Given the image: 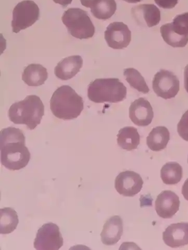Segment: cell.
Segmentation results:
<instances>
[{"label":"cell","instance_id":"obj_1","mask_svg":"<svg viewBox=\"0 0 188 250\" xmlns=\"http://www.w3.org/2000/svg\"><path fill=\"white\" fill-rule=\"evenodd\" d=\"M0 150L2 165L11 170L25 167L30 160V153L25 145V137L19 128L9 127L1 131Z\"/></svg>","mask_w":188,"mask_h":250},{"label":"cell","instance_id":"obj_2","mask_svg":"<svg viewBox=\"0 0 188 250\" xmlns=\"http://www.w3.org/2000/svg\"><path fill=\"white\" fill-rule=\"evenodd\" d=\"M50 108L53 115L64 120L78 118L84 109L81 97L69 85H63L53 93L50 101Z\"/></svg>","mask_w":188,"mask_h":250},{"label":"cell","instance_id":"obj_3","mask_svg":"<svg viewBox=\"0 0 188 250\" xmlns=\"http://www.w3.org/2000/svg\"><path fill=\"white\" fill-rule=\"evenodd\" d=\"M44 115V103L39 97L34 95L14 103L8 110V117L12 123L27 125L30 130L40 124Z\"/></svg>","mask_w":188,"mask_h":250},{"label":"cell","instance_id":"obj_4","mask_svg":"<svg viewBox=\"0 0 188 250\" xmlns=\"http://www.w3.org/2000/svg\"><path fill=\"white\" fill-rule=\"evenodd\" d=\"M127 89L118 79H96L91 83L88 89L90 100L96 103H117L126 98Z\"/></svg>","mask_w":188,"mask_h":250},{"label":"cell","instance_id":"obj_5","mask_svg":"<svg viewBox=\"0 0 188 250\" xmlns=\"http://www.w3.org/2000/svg\"><path fill=\"white\" fill-rule=\"evenodd\" d=\"M62 19L68 32L76 39H89L95 34V27L88 13L79 8H69Z\"/></svg>","mask_w":188,"mask_h":250},{"label":"cell","instance_id":"obj_6","mask_svg":"<svg viewBox=\"0 0 188 250\" xmlns=\"http://www.w3.org/2000/svg\"><path fill=\"white\" fill-rule=\"evenodd\" d=\"M38 5L30 0H24L14 8L12 27L13 32L18 33L31 26L39 19Z\"/></svg>","mask_w":188,"mask_h":250},{"label":"cell","instance_id":"obj_7","mask_svg":"<svg viewBox=\"0 0 188 250\" xmlns=\"http://www.w3.org/2000/svg\"><path fill=\"white\" fill-rule=\"evenodd\" d=\"M152 88L158 97L165 100L175 98L180 89V82L172 72L161 70L154 76Z\"/></svg>","mask_w":188,"mask_h":250},{"label":"cell","instance_id":"obj_8","mask_svg":"<svg viewBox=\"0 0 188 250\" xmlns=\"http://www.w3.org/2000/svg\"><path fill=\"white\" fill-rule=\"evenodd\" d=\"M64 244L59 227L53 223L44 224L38 231L34 248L38 250H57Z\"/></svg>","mask_w":188,"mask_h":250},{"label":"cell","instance_id":"obj_9","mask_svg":"<svg viewBox=\"0 0 188 250\" xmlns=\"http://www.w3.org/2000/svg\"><path fill=\"white\" fill-rule=\"evenodd\" d=\"M108 45L115 49L126 48L130 44L132 33L127 25L122 22L110 23L105 32Z\"/></svg>","mask_w":188,"mask_h":250},{"label":"cell","instance_id":"obj_10","mask_svg":"<svg viewBox=\"0 0 188 250\" xmlns=\"http://www.w3.org/2000/svg\"><path fill=\"white\" fill-rule=\"evenodd\" d=\"M143 184V180L140 174L133 171L126 170L116 177L115 186L119 194L133 197L141 192Z\"/></svg>","mask_w":188,"mask_h":250},{"label":"cell","instance_id":"obj_11","mask_svg":"<svg viewBox=\"0 0 188 250\" xmlns=\"http://www.w3.org/2000/svg\"><path fill=\"white\" fill-rule=\"evenodd\" d=\"M180 204L179 198L174 192L169 190L164 191L158 196L155 208L160 217L170 219L179 210Z\"/></svg>","mask_w":188,"mask_h":250},{"label":"cell","instance_id":"obj_12","mask_svg":"<svg viewBox=\"0 0 188 250\" xmlns=\"http://www.w3.org/2000/svg\"><path fill=\"white\" fill-rule=\"evenodd\" d=\"M129 116L136 125L146 126L149 125L154 117L150 102L143 98L136 100L130 107Z\"/></svg>","mask_w":188,"mask_h":250},{"label":"cell","instance_id":"obj_13","mask_svg":"<svg viewBox=\"0 0 188 250\" xmlns=\"http://www.w3.org/2000/svg\"><path fill=\"white\" fill-rule=\"evenodd\" d=\"M163 240L167 246L176 248L188 245V223L171 224L163 233Z\"/></svg>","mask_w":188,"mask_h":250},{"label":"cell","instance_id":"obj_14","mask_svg":"<svg viewBox=\"0 0 188 250\" xmlns=\"http://www.w3.org/2000/svg\"><path fill=\"white\" fill-rule=\"evenodd\" d=\"M123 233V222L120 217L115 215L104 224L100 234L102 244L113 246L117 244Z\"/></svg>","mask_w":188,"mask_h":250},{"label":"cell","instance_id":"obj_15","mask_svg":"<svg viewBox=\"0 0 188 250\" xmlns=\"http://www.w3.org/2000/svg\"><path fill=\"white\" fill-rule=\"evenodd\" d=\"M83 66V59L80 56L66 58L59 62L55 68V74L60 80L67 81L71 79Z\"/></svg>","mask_w":188,"mask_h":250},{"label":"cell","instance_id":"obj_16","mask_svg":"<svg viewBox=\"0 0 188 250\" xmlns=\"http://www.w3.org/2000/svg\"><path fill=\"white\" fill-rule=\"evenodd\" d=\"M48 79L47 69L40 64H31L25 68L22 80L31 87H38L44 84Z\"/></svg>","mask_w":188,"mask_h":250},{"label":"cell","instance_id":"obj_17","mask_svg":"<svg viewBox=\"0 0 188 250\" xmlns=\"http://www.w3.org/2000/svg\"><path fill=\"white\" fill-rule=\"evenodd\" d=\"M170 140V133L168 129L163 126L152 129L147 138V145L153 151H160L166 148Z\"/></svg>","mask_w":188,"mask_h":250},{"label":"cell","instance_id":"obj_18","mask_svg":"<svg viewBox=\"0 0 188 250\" xmlns=\"http://www.w3.org/2000/svg\"><path fill=\"white\" fill-rule=\"evenodd\" d=\"M117 137L118 145L127 151L138 148L140 144L141 137L138 129L133 126H126L121 129Z\"/></svg>","mask_w":188,"mask_h":250},{"label":"cell","instance_id":"obj_19","mask_svg":"<svg viewBox=\"0 0 188 250\" xmlns=\"http://www.w3.org/2000/svg\"><path fill=\"white\" fill-rule=\"evenodd\" d=\"M161 36L167 44L173 47H184L188 42V34L179 33L173 23H166L160 28Z\"/></svg>","mask_w":188,"mask_h":250},{"label":"cell","instance_id":"obj_20","mask_svg":"<svg viewBox=\"0 0 188 250\" xmlns=\"http://www.w3.org/2000/svg\"><path fill=\"white\" fill-rule=\"evenodd\" d=\"M132 12L134 14H141V21L143 20L149 28L156 26L161 21L160 11L154 4L140 5L133 8Z\"/></svg>","mask_w":188,"mask_h":250},{"label":"cell","instance_id":"obj_21","mask_svg":"<svg viewBox=\"0 0 188 250\" xmlns=\"http://www.w3.org/2000/svg\"><path fill=\"white\" fill-rule=\"evenodd\" d=\"M183 176V168L177 162H168L161 170V179L167 185L177 184L181 182Z\"/></svg>","mask_w":188,"mask_h":250},{"label":"cell","instance_id":"obj_22","mask_svg":"<svg viewBox=\"0 0 188 250\" xmlns=\"http://www.w3.org/2000/svg\"><path fill=\"white\" fill-rule=\"evenodd\" d=\"M18 215L15 210L6 208L0 210V233H11L18 226Z\"/></svg>","mask_w":188,"mask_h":250},{"label":"cell","instance_id":"obj_23","mask_svg":"<svg viewBox=\"0 0 188 250\" xmlns=\"http://www.w3.org/2000/svg\"><path fill=\"white\" fill-rule=\"evenodd\" d=\"M115 0H98L91 7V12L95 18L107 20L111 18L117 10Z\"/></svg>","mask_w":188,"mask_h":250},{"label":"cell","instance_id":"obj_24","mask_svg":"<svg viewBox=\"0 0 188 250\" xmlns=\"http://www.w3.org/2000/svg\"><path fill=\"white\" fill-rule=\"evenodd\" d=\"M126 81L131 87L143 94L150 91L148 85L140 72L134 68H128L124 70Z\"/></svg>","mask_w":188,"mask_h":250},{"label":"cell","instance_id":"obj_25","mask_svg":"<svg viewBox=\"0 0 188 250\" xmlns=\"http://www.w3.org/2000/svg\"><path fill=\"white\" fill-rule=\"evenodd\" d=\"M172 23L174 28L179 33L188 34V12L177 16Z\"/></svg>","mask_w":188,"mask_h":250},{"label":"cell","instance_id":"obj_26","mask_svg":"<svg viewBox=\"0 0 188 250\" xmlns=\"http://www.w3.org/2000/svg\"><path fill=\"white\" fill-rule=\"evenodd\" d=\"M177 132L184 140L188 142V110L178 124Z\"/></svg>","mask_w":188,"mask_h":250},{"label":"cell","instance_id":"obj_27","mask_svg":"<svg viewBox=\"0 0 188 250\" xmlns=\"http://www.w3.org/2000/svg\"><path fill=\"white\" fill-rule=\"evenodd\" d=\"M155 1L161 8L171 9L177 4L178 0H155Z\"/></svg>","mask_w":188,"mask_h":250},{"label":"cell","instance_id":"obj_28","mask_svg":"<svg viewBox=\"0 0 188 250\" xmlns=\"http://www.w3.org/2000/svg\"><path fill=\"white\" fill-rule=\"evenodd\" d=\"M182 194L185 198V200L188 201V178L185 181L183 186Z\"/></svg>","mask_w":188,"mask_h":250},{"label":"cell","instance_id":"obj_29","mask_svg":"<svg viewBox=\"0 0 188 250\" xmlns=\"http://www.w3.org/2000/svg\"><path fill=\"white\" fill-rule=\"evenodd\" d=\"M98 0H80L82 5L88 8H91Z\"/></svg>","mask_w":188,"mask_h":250},{"label":"cell","instance_id":"obj_30","mask_svg":"<svg viewBox=\"0 0 188 250\" xmlns=\"http://www.w3.org/2000/svg\"><path fill=\"white\" fill-rule=\"evenodd\" d=\"M184 86L188 93V64L185 67L184 70Z\"/></svg>","mask_w":188,"mask_h":250},{"label":"cell","instance_id":"obj_31","mask_svg":"<svg viewBox=\"0 0 188 250\" xmlns=\"http://www.w3.org/2000/svg\"><path fill=\"white\" fill-rule=\"evenodd\" d=\"M53 1L55 3L59 4L66 7L71 3L72 0H53Z\"/></svg>","mask_w":188,"mask_h":250},{"label":"cell","instance_id":"obj_32","mask_svg":"<svg viewBox=\"0 0 188 250\" xmlns=\"http://www.w3.org/2000/svg\"><path fill=\"white\" fill-rule=\"evenodd\" d=\"M123 1L130 3H137L141 2L142 0H123Z\"/></svg>","mask_w":188,"mask_h":250},{"label":"cell","instance_id":"obj_33","mask_svg":"<svg viewBox=\"0 0 188 250\" xmlns=\"http://www.w3.org/2000/svg\"></svg>","mask_w":188,"mask_h":250}]
</instances>
